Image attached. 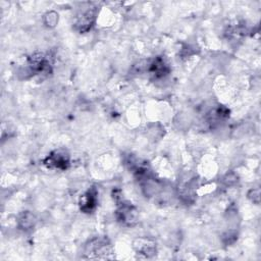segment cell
<instances>
[{"label": "cell", "instance_id": "5b68a950", "mask_svg": "<svg viewBox=\"0 0 261 261\" xmlns=\"http://www.w3.org/2000/svg\"><path fill=\"white\" fill-rule=\"evenodd\" d=\"M133 249L137 254L145 258H151L156 255L157 252V246L155 241L146 237H141L134 240Z\"/></svg>", "mask_w": 261, "mask_h": 261}, {"label": "cell", "instance_id": "277c9868", "mask_svg": "<svg viewBox=\"0 0 261 261\" xmlns=\"http://www.w3.org/2000/svg\"><path fill=\"white\" fill-rule=\"evenodd\" d=\"M43 164L48 168L65 170L69 166V155L63 149L55 150L43 160Z\"/></svg>", "mask_w": 261, "mask_h": 261}, {"label": "cell", "instance_id": "52a82bcc", "mask_svg": "<svg viewBox=\"0 0 261 261\" xmlns=\"http://www.w3.org/2000/svg\"><path fill=\"white\" fill-rule=\"evenodd\" d=\"M148 71L154 79H161L169 73L170 68L166 61L162 57L158 56L150 62Z\"/></svg>", "mask_w": 261, "mask_h": 261}, {"label": "cell", "instance_id": "7a4b0ae2", "mask_svg": "<svg viewBox=\"0 0 261 261\" xmlns=\"http://www.w3.org/2000/svg\"><path fill=\"white\" fill-rule=\"evenodd\" d=\"M116 211H115V217L119 223H121L124 226L132 227L137 224L139 220V211L138 209L129 202L123 201L122 199H119L116 201Z\"/></svg>", "mask_w": 261, "mask_h": 261}, {"label": "cell", "instance_id": "30bf717a", "mask_svg": "<svg viewBox=\"0 0 261 261\" xmlns=\"http://www.w3.org/2000/svg\"><path fill=\"white\" fill-rule=\"evenodd\" d=\"M248 198L255 204H259L260 201V190L257 189H251L248 192Z\"/></svg>", "mask_w": 261, "mask_h": 261}, {"label": "cell", "instance_id": "8992f818", "mask_svg": "<svg viewBox=\"0 0 261 261\" xmlns=\"http://www.w3.org/2000/svg\"><path fill=\"white\" fill-rule=\"evenodd\" d=\"M97 196H98V192L94 187L89 189L86 193H84L81 196L79 201L81 211L84 213H92L97 206V202H98Z\"/></svg>", "mask_w": 261, "mask_h": 261}, {"label": "cell", "instance_id": "9c48e42d", "mask_svg": "<svg viewBox=\"0 0 261 261\" xmlns=\"http://www.w3.org/2000/svg\"><path fill=\"white\" fill-rule=\"evenodd\" d=\"M43 21L47 27L53 28L58 22V14L55 11H48L44 14Z\"/></svg>", "mask_w": 261, "mask_h": 261}, {"label": "cell", "instance_id": "3957f363", "mask_svg": "<svg viewBox=\"0 0 261 261\" xmlns=\"http://www.w3.org/2000/svg\"><path fill=\"white\" fill-rule=\"evenodd\" d=\"M96 14H97V11H96L95 7L88 8L87 10H83V11L79 12L75 15L73 22H72L73 29L81 34L89 32L95 23Z\"/></svg>", "mask_w": 261, "mask_h": 261}, {"label": "cell", "instance_id": "6da1fadb", "mask_svg": "<svg viewBox=\"0 0 261 261\" xmlns=\"http://www.w3.org/2000/svg\"><path fill=\"white\" fill-rule=\"evenodd\" d=\"M84 255L87 259H112L113 248L108 239L97 237L85 245Z\"/></svg>", "mask_w": 261, "mask_h": 261}, {"label": "cell", "instance_id": "ba28073f", "mask_svg": "<svg viewBox=\"0 0 261 261\" xmlns=\"http://www.w3.org/2000/svg\"><path fill=\"white\" fill-rule=\"evenodd\" d=\"M37 222L36 216L30 211L21 212L17 217V225L22 230H30L32 229Z\"/></svg>", "mask_w": 261, "mask_h": 261}]
</instances>
